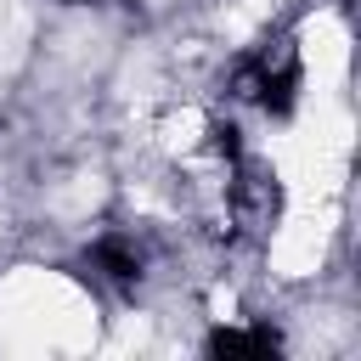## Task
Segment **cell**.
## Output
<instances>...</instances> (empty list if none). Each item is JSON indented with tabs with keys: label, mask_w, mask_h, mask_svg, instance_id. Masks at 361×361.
<instances>
[{
	"label": "cell",
	"mask_w": 361,
	"mask_h": 361,
	"mask_svg": "<svg viewBox=\"0 0 361 361\" xmlns=\"http://www.w3.org/2000/svg\"><path fill=\"white\" fill-rule=\"evenodd\" d=\"M231 96L259 102L265 113L288 118V113H293V96H299V45H293L288 34H271L265 45H254V51L231 68Z\"/></svg>",
	"instance_id": "6da1fadb"
},
{
	"label": "cell",
	"mask_w": 361,
	"mask_h": 361,
	"mask_svg": "<svg viewBox=\"0 0 361 361\" xmlns=\"http://www.w3.org/2000/svg\"><path fill=\"white\" fill-rule=\"evenodd\" d=\"M282 338L271 327H214L209 333V355H276Z\"/></svg>",
	"instance_id": "7a4b0ae2"
},
{
	"label": "cell",
	"mask_w": 361,
	"mask_h": 361,
	"mask_svg": "<svg viewBox=\"0 0 361 361\" xmlns=\"http://www.w3.org/2000/svg\"><path fill=\"white\" fill-rule=\"evenodd\" d=\"M96 265H102L113 282H135V276H141V259H135L118 237H102V243H96Z\"/></svg>",
	"instance_id": "3957f363"
}]
</instances>
